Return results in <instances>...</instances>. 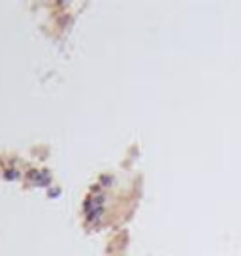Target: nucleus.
I'll return each mask as SVG.
<instances>
[]
</instances>
